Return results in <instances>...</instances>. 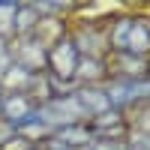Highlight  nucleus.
<instances>
[{
    "label": "nucleus",
    "instance_id": "1",
    "mask_svg": "<svg viewBox=\"0 0 150 150\" xmlns=\"http://www.w3.org/2000/svg\"><path fill=\"white\" fill-rule=\"evenodd\" d=\"M78 60H81V54H78V48H75V39L63 33L60 39H54L48 45V69L45 72L54 75L57 81L69 84L75 78V72H78Z\"/></svg>",
    "mask_w": 150,
    "mask_h": 150
},
{
    "label": "nucleus",
    "instance_id": "2",
    "mask_svg": "<svg viewBox=\"0 0 150 150\" xmlns=\"http://www.w3.org/2000/svg\"><path fill=\"white\" fill-rule=\"evenodd\" d=\"M9 51H12V63L33 72V75L45 72V66H48V45H42L36 39V33L33 36H21L18 45H9Z\"/></svg>",
    "mask_w": 150,
    "mask_h": 150
},
{
    "label": "nucleus",
    "instance_id": "3",
    "mask_svg": "<svg viewBox=\"0 0 150 150\" xmlns=\"http://www.w3.org/2000/svg\"><path fill=\"white\" fill-rule=\"evenodd\" d=\"M108 93V102L114 111H123L126 105H138L144 99H150V78H141V81H129V78H117L105 87Z\"/></svg>",
    "mask_w": 150,
    "mask_h": 150
},
{
    "label": "nucleus",
    "instance_id": "4",
    "mask_svg": "<svg viewBox=\"0 0 150 150\" xmlns=\"http://www.w3.org/2000/svg\"><path fill=\"white\" fill-rule=\"evenodd\" d=\"M96 144L93 132L87 123H72V126H63L57 129L51 138H48L45 150H90Z\"/></svg>",
    "mask_w": 150,
    "mask_h": 150
},
{
    "label": "nucleus",
    "instance_id": "5",
    "mask_svg": "<svg viewBox=\"0 0 150 150\" xmlns=\"http://www.w3.org/2000/svg\"><path fill=\"white\" fill-rule=\"evenodd\" d=\"M36 117V102L27 96V93H6L3 102H0V120L9 123L12 129L24 126Z\"/></svg>",
    "mask_w": 150,
    "mask_h": 150
},
{
    "label": "nucleus",
    "instance_id": "6",
    "mask_svg": "<svg viewBox=\"0 0 150 150\" xmlns=\"http://www.w3.org/2000/svg\"><path fill=\"white\" fill-rule=\"evenodd\" d=\"M72 96H75V102L81 105V111H84V117H87V120H93V117H102L105 111H111V102H108V93H105V87L84 84V87H78V90H75Z\"/></svg>",
    "mask_w": 150,
    "mask_h": 150
},
{
    "label": "nucleus",
    "instance_id": "7",
    "mask_svg": "<svg viewBox=\"0 0 150 150\" xmlns=\"http://www.w3.org/2000/svg\"><path fill=\"white\" fill-rule=\"evenodd\" d=\"M90 132L96 141H123L126 138V120H123L120 111H105L102 117H93L90 120Z\"/></svg>",
    "mask_w": 150,
    "mask_h": 150
},
{
    "label": "nucleus",
    "instance_id": "8",
    "mask_svg": "<svg viewBox=\"0 0 150 150\" xmlns=\"http://www.w3.org/2000/svg\"><path fill=\"white\" fill-rule=\"evenodd\" d=\"M147 51H150V21L147 18H132L129 33H126V51L123 54L144 57Z\"/></svg>",
    "mask_w": 150,
    "mask_h": 150
},
{
    "label": "nucleus",
    "instance_id": "9",
    "mask_svg": "<svg viewBox=\"0 0 150 150\" xmlns=\"http://www.w3.org/2000/svg\"><path fill=\"white\" fill-rule=\"evenodd\" d=\"M39 9H36V3H18V12H15V21H12V33H15V39H21V36H33L36 27H39Z\"/></svg>",
    "mask_w": 150,
    "mask_h": 150
},
{
    "label": "nucleus",
    "instance_id": "10",
    "mask_svg": "<svg viewBox=\"0 0 150 150\" xmlns=\"http://www.w3.org/2000/svg\"><path fill=\"white\" fill-rule=\"evenodd\" d=\"M30 81H33V72H27V69H21V66L12 63V66L3 72V78H0V87H3V93H6V90H9V93H27Z\"/></svg>",
    "mask_w": 150,
    "mask_h": 150
},
{
    "label": "nucleus",
    "instance_id": "11",
    "mask_svg": "<svg viewBox=\"0 0 150 150\" xmlns=\"http://www.w3.org/2000/svg\"><path fill=\"white\" fill-rule=\"evenodd\" d=\"M114 60H117V69L123 72V78H129V81H141L144 75L150 72V66H147L144 57H135V54H114Z\"/></svg>",
    "mask_w": 150,
    "mask_h": 150
},
{
    "label": "nucleus",
    "instance_id": "12",
    "mask_svg": "<svg viewBox=\"0 0 150 150\" xmlns=\"http://www.w3.org/2000/svg\"><path fill=\"white\" fill-rule=\"evenodd\" d=\"M75 78H81L84 84H96L105 78V66L99 57H81L78 60V72H75Z\"/></svg>",
    "mask_w": 150,
    "mask_h": 150
},
{
    "label": "nucleus",
    "instance_id": "13",
    "mask_svg": "<svg viewBox=\"0 0 150 150\" xmlns=\"http://www.w3.org/2000/svg\"><path fill=\"white\" fill-rule=\"evenodd\" d=\"M129 24H132V18H117V24L111 27L108 48H111L114 54H123V51H126V33H129Z\"/></svg>",
    "mask_w": 150,
    "mask_h": 150
},
{
    "label": "nucleus",
    "instance_id": "14",
    "mask_svg": "<svg viewBox=\"0 0 150 150\" xmlns=\"http://www.w3.org/2000/svg\"><path fill=\"white\" fill-rule=\"evenodd\" d=\"M18 3L15 0H0V39H6L12 33V21H15Z\"/></svg>",
    "mask_w": 150,
    "mask_h": 150
},
{
    "label": "nucleus",
    "instance_id": "15",
    "mask_svg": "<svg viewBox=\"0 0 150 150\" xmlns=\"http://www.w3.org/2000/svg\"><path fill=\"white\" fill-rule=\"evenodd\" d=\"M12 66V51H9V45L6 39H0V78H3V72Z\"/></svg>",
    "mask_w": 150,
    "mask_h": 150
},
{
    "label": "nucleus",
    "instance_id": "16",
    "mask_svg": "<svg viewBox=\"0 0 150 150\" xmlns=\"http://www.w3.org/2000/svg\"><path fill=\"white\" fill-rule=\"evenodd\" d=\"M12 138H15V129H12L9 123H3V120H0V147H3L6 141H12Z\"/></svg>",
    "mask_w": 150,
    "mask_h": 150
},
{
    "label": "nucleus",
    "instance_id": "17",
    "mask_svg": "<svg viewBox=\"0 0 150 150\" xmlns=\"http://www.w3.org/2000/svg\"><path fill=\"white\" fill-rule=\"evenodd\" d=\"M0 150H30V144L24 141V138H18V135H15V138H12V141H6Z\"/></svg>",
    "mask_w": 150,
    "mask_h": 150
},
{
    "label": "nucleus",
    "instance_id": "18",
    "mask_svg": "<svg viewBox=\"0 0 150 150\" xmlns=\"http://www.w3.org/2000/svg\"><path fill=\"white\" fill-rule=\"evenodd\" d=\"M141 132H147V135H150V111L141 117Z\"/></svg>",
    "mask_w": 150,
    "mask_h": 150
},
{
    "label": "nucleus",
    "instance_id": "19",
    "mask_svg": "<svg viewBox=\"0 0 150 150\" xmlns=\"http://www.w3.org/2000/svg\"><path fill=\"white\" fill-rule=\"evenodd\" d=\"M3 96H6V93H3V87H0V102H3Z\"/></svg>",
    "mask_w": 150,
    "mask_h": 150
},
{
    "label": "nucleus",
    "instance_id": "20",
    "mask_svg": "<svg viewBox=\"0 0 150 150\" xmlns=\"http://www.w3.org/2000/svg\"><path fill=\"white\" fill-rule=\"evenodd\" d=\"M30 150H45V147H30Z\"/></svg>",
    "mask_w": 150,
    "mask_h": 150
}]
</instances>
